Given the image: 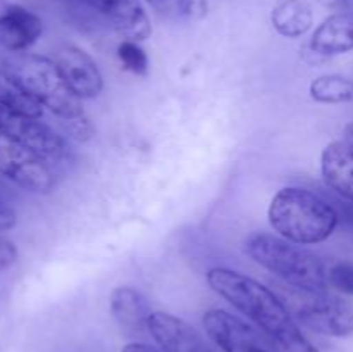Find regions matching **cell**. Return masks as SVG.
<instances>
[{"instance_id":"10","label":"cell","mask_w":353,"mask_h":352,"mask_svg":"<svg viewBox=\"0 0 353 352\" xmlns=\"http://www.w3.org/2000/svg\"><path fill=\"white\" fill-rule=\"evenodd\" d=\"M147 328L164 352H214L195 328L169 313H152Z\"/></svg>"},{"instance_id":"1","label":"cell","mask_w":353,"mask_h":352,"mask_svg":"<svg viewBox=\"0 0 353 352\" xmlns=\"http://www.w3.org/2000/svg\"><path fill=\"white\" fill-rule=\"evenodd\" d=\"M207 283L231 306L250 317L283 352H319L302 333L281 297L250 276L228 268H212Z\"/></svg>"},{"instance_id":"15","label":"cell","mask_w":353,"mask_h":352,"mask_svg":"<svg viewBox=\"0 0 353 352\" xmlns=\"http://www.w3.org/2000/svg\"><path fill=\"white\" fill-rule=\"evenodd\" d=\"M271 21L279 35L286 38H299L312 28V7L305 0H278L272 7Z\"/></svg>"},{"instance_id":"7","label":"cell","mask_w":353,"mask_h":352,"mask_svg":"<svg viewBox=\"0 0 353 352\" xmlns=\"http://www.w3.org/2000/svg\"><path fill=\"white\" fill-rule=\"evenodd\" d=\"M0 131L23 144L43 161H61L68 154V147L61 135L43 124L40 117L26 116L0 107Z\"/></svg>"},{"instance_id":"19","label":"cell","mask_w":353,"mask_h":352,"mask_svg":"<svg viewBox=\"0 0 353 352\" xmlns=\"http://www.w3.org/2000/svg\"><path fill=\"white\" fill-rule=\"evenodd\" d=\"M117 57L123 62L124 69L134 72V75H147L148 71V55L138 41L123 40L117 47Z\"/></svg>"},{"instance_id":"16","label":"cell","mask_w":353,"mask_h":352,"mask_svg":"<svg viewBox=\"0 0 353 352\" xmlns=\"http://www.w3.org/2000/svg\"><path fill=\"white\" fill-rule=\"evenodd\" d=\"M0 107L33 117L43 114V107L21 86L6 66H0Z\"/></svg>"},{"instance_id":"4","label":"cell","mask_w":353,"mask_h":352,"mask_svg":"<svg viewBox=\"0 0 353 352\" xmlns=\"http://www.w3.org/2000/svg\"><path fill=\"white\" fill-rule=\"evenodd\" d=\"M7 69L41 107H47L65 123L85 117L81 100L64 81L54 59L26 55L7 66Z\"/></svg>"},{"instance_id":"5","label":"cell","mask_w":353,"mask_h":352,"mask_svg":"<svg viewBox=\"0 0 353 352\" xmlns=\"http://www.w3.org/2000/svg\"><path fill=\"white\" fill-rule=\"evenodd\" d=\"M281 300L295 321L326 337L353 333V307L330 295L326 290H305L286 285Z\"/></svg>"},{"instance_id":"8","label":"cell","mask_w":353,"mask_h":352,"mask_svg":"<svg viewBox=\"0 0 353 352\" xmlns=\"http://www.w3.org/2000/svg\"><path fill=\"white\" fill-rule=\"evenodd\" d=\"M203 326L210 340L223 352H278L255 328L228 311H207Z\"/></svg>"},{"instance_id":"17","label":"cell","mask_w":353,"mask_h":352,"mask_svg":"<svg viewBox=\"0 0 353 352\" xmlns=\"http://www.w3.org/2000/svg\"><path fill=\"white\" fill-rule=\"evenodd\" d=\"M310 97L321 104H347L353 100V81L338 75H324L310 83Z\"/></svg>"},{"instance_id":"28","label":"cell","mask_w":353,"mask_h":352,"mask_svg":"<svg viewBox=\"0 0 353 352\" xmlns=\"http://www.w3.org/2000/svg\"><path fill=\"white\" fill-rule=\"evenodd\" d=\"M148 2H152V3H159V2H164V0H148Z\"/></svg>"},{"instance_id":"21","label":"cell","mask_w":353,"mask_h":352,"mask_svg":"<svg viewBox=\"0 0 353 352\" xmlns=\"http://www.w3.org/2000/svg\"><path fill=\"white\" fill-rule=\"evenodd\" d=\"M90 6L95 7L97 10H100L102 14L109 16V19H112L116 14L123 12L128 7L138 3V0H85Z\"/></svg>"},{"instance_id":"29","label":"cell","mask_w":353,"mask_h":352,"mask_svg":"<svg viewBox=\"0 0 353 352\" xmlns=\"http://www.w3.org/2000/svg\"><path fill=\"white\" fill-rule=\"evenodd\" d=\"M350 2H353V0H350Z\"/></svg>"},{"instance_id":"14","label":"cell","mask_w":353,"mask_h":352,"mask_svg":"<svg viewBox=\"0 0 353 352\" xmlns=\"http://www.w3.org/2000/svg\"><path fill=\"white\" fill-rule=\"evenodd\" d=\"M110 313L128 330L147 328L152 311L147 299L133 286H117L110 293Z\"/></svg>"},{"instance_id":"23","label":"cell","mask_w":353,"mask_h":352,"mask_svg":"<svg viewBox=\"0 0 353 352\" xmlns=\"http://www.w3.org/2000/svg\"><path fill=\"white\" fill-rule=\"evenodd\" d=\"M17 259L16 245L6 237H0V271L10 268Z\"/></svg>"},{"instance_id":"3","label":"cell","mask_w":353,"mask_h":352,"mask_svg":"<svg viewBox=\"0 0 353 352\" xmlns=\"http://www.w3.org/2000/svg\"><path fill=\"white\" fill-rule=\"evenodd\" d=\"M245 251L259 266L278 276L285 285L305 290H326V266L302 245L276 235L254 233L245 242Z\"/></svg>"},{"instance_id":"20","label":"cell","mask_w":353,"mask_h":352,"mask_svg":"<svg viewBox=\"0 0 353 352\" xmlns=\"http://www.w3.org/2000/svg\"><path fill=\"white\" fill-rule=\"evenodd\" d=\"M327 285L338 292L353 295V264L352 262H336L327 271Z\"/></svg>"},{"instance_id":"11","label":"cell","mask_w":353,"mask_h":352,"mask_svg":"<svg viewBox=\"0 0 353 352\" xmlns=\"http://www.w3.org/2000/svg\"><path fill=\"white\" fill-rule=\"evenodd\" d=\"M321 173L326 185L345 200H353V144L333 141L321 155Z\"/></svg>"},{"instance_id":"12","label":"cell","mask_w":353,"mask_h":352,"mask_svg":"<svg viewBox=\"0 0 353 352\" xmlns=\"http://www.w3.org/2000/svg\"><path fill=\"white\" fill-rule=\"evenodd\" d=\"M41 35V19L24 7L12 6L0 16V45L6 50L23 52Z\"/></svg>"},{"instance_id":"18","label":"cell","mask_w":353,"mask_h":352,"mask_svg":"<svg viewBox=\"0 0 353 352\" xmlns=\"http://www.w3.org/2000/svg\"><path fill=\"white\" fill-rule=\"evenodd\" d=\"M110 21H112L116 31L124 40L140 41L150 37L152 33L150 19H148L147 12H145L140 3L128 7L123 12L116 14Z\"/></svg>"},{"instance_id":"13","label":"cell","mask_w":353,"mask_h":352,"mask_svg":"<svg viewBox=\"0 0 353 352\" xmlns=\"http://www.w3.org/2000/svg\"><path fill=\"white\" fill-rule=\"evenodd\" d=\"M310 50L323 57L353 50V16L334 14L324 19L314 31Z\"/></svg>"},{"instance_id":"27","label":"cell","mask_w":353,"mask_h":352,"mask_svg":"<svg viewBox=\"0 0 353 352\" xmlns=\"http://www.w3.org/2000/svg\"><path fill=\"white\" fill-rule=\"evenodd\" d=\"M343 140L350 141V144H353V124H350V126H347V130H345V138Z\"/></svg>"},{"instance_id":"24","label":"cell","mask_w":353,"mask_h":352,"mask_svg":"<svg viewBox=\"0 0 353 352\" xmlns=\"http://www.w3.org/2000/svg\"><path fill=\"white\" fill-rule=\"evenodd\" d=\"M336 207L338 211V219L340 223H343V226L347 228L350 233H353V200H340Z\"/></svg>"},{"instance_id":"26","label":"cell","mask_w":353,"mask_h":352,"mask_svg":"<svg viewBox=\"0 0 353 352\" xmlns=\"http://www.w3.org/2000/svg\"><path fill=\"white\" fill-rule=\"evenodd\" d=\"M121 352H161L159 349L152 347L148 344H141V342H133V344L124 345Z\"/></svg>"},{"instance_id":"2","label":"cell","mask_w":353,"mask_h":352,"mask_svg":"<svg viewBox=\"0 0 353 352\" xmlns=\"http://www.w3.org/2000/svg\"><path fill=\"white\" fill-rule=\"evenodd\" d=\"M268 214L276 233L299 245L321 244L340 224L333 204L299 186L279 190L272 197Z\"/></svg>"},{"instance_id":"9","label":"cell","mask_w":353,"mask_h":352,"mask_svg":"<svg viewBox=\"0 0 353 352\" xmlns=\"http://www.w3.org/2000/svg\"><path fill=\"white\" fill-rule=\"evenodd\" d=\"M62 78L79 100L95 99L103 88V78L97 62L85 50L72 45H64L55 54Z\"/></svg>"},{"instance_id":"6","label":"cell","mask_w":353,"mask_h":352,"mask_svg":"<svg viewBox=\"0 0 353 352\" xmlns=\"http://www.w3.org/2000/svg\"><path fill=\"white\" fill-rule=\"evenodd\" d=\"M0 175L33 193H48L55 176L47 161L0 131Z\"/></svg>"},{"instance_id":"25","label":"cell","mask_w":353,"mask_h":352,"mask_svg":"<svg viewBox=\"0 0 353 352\" xmlns=\"http://www.w3.org/2000/svg\"><path fill=\"white\" fill-rule=\"evenodd\" d=\"M17 216L10 206H7L2 199H0V231H7L10 228L16 226Z\"/></svg>"},{"instance_id":"22","label":"cell","mask_w":353,"mask_h":352,"mask_svg":"<svg viewBox=\"0 0 353 352\" xmlns=\"http://www.w3.org/2000/svg\"><path fill=\"white\" fill-rule=\"evenodd\" d=\"M176 9L181 16L199 19L207 14V2L205 0H176Z\"/></svg>"}]
</instances>
